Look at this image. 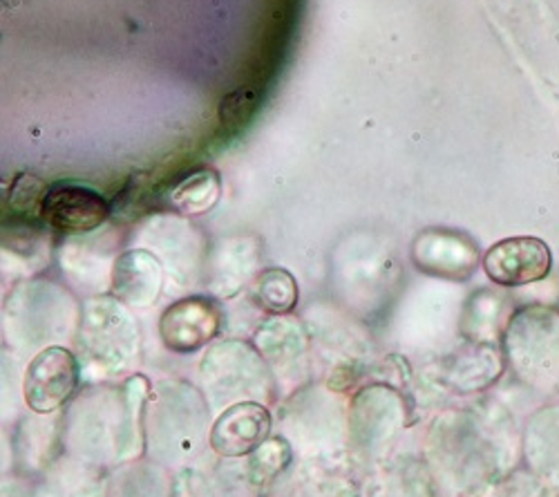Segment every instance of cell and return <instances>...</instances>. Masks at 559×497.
Here are the masks:
<instances>
[{"label": "cell", "instance_id": "1", "mask_svg": "<svg viewBox=\"0 0 559 497\" xmlns=\"http://www.w3.org/2000/svg\"><path fill=\"white\" fill-rule=\"evenodd\" d=\"M79 345L97 364L121 368L136 350V326L123 303L115 296L90 300L83 309Z\"/></svg>", "mask_w": 559, "mask_h": 497}, {"label": "cell", "instance_id": "2", "mask_svg": "<svg viewBox=\"0 0 559 497\" xmlns=\"http://www.w3.org/2000/svg\"><path fill=\"white\" fill-rule=\"evenodd\" d=\"M81 383L79 358L66 347H45L27 366L23 397L36 415H52L76 394Z\"/></svg>", "mask_w": 559, "mask_h": 497}, {"label": "cell", "instance_id": "3", "mask_svg": "<svg viewBox=\"0 0 559 497\" xmlns=\"http://www.w3.org/2000/svg\"><path fill=\"white\" fill-rule=\"evenodd\" d=\"M204 381L219 397L260 394L269 381L266 360L255 345L245 341H224L213 345L202 360Z\"/></svg>", "mask_w": 559, "mask_h": 497}, {"label": "cell", "instance_id": "4", "mask_svg": "<svg viewBox=\"0 0 559 497\" xmlns=\"http://www.w3.org/2000/svg\"><path fill=\"white\" fill-rule=\"evenodd\" d=\"M222 323V309L213 298L189 296L164 309L159 336L170 352L193 354L217 339Z\"/></svg>", "mask_w": 559, "mask_h": 497}, {"label": "cell", "instance_id": "5", "mask_svg": "<svg viewBox=\"0 0 559 497\" xmlns=\"http://www.w3.org/2000/svg\"><path fill=\"white\" fill-rule=\"evenodd\" d=\"M550 247L531 236L499 240L484 256L486 276L499 287H524L539 283L550 274Z\"/></svg>", "mask_w": 559, "mask_h": 497}, {"label": "cell", "instance_id": "6", "mask_svg": "<svg viewBox=\"0 0 559 497\" xmlns=\"http://www.w3.org/2000/svg\"><path fill=\"white\" fill-rule=\"evenodd\" d=\"M112 215L106 198L81 185H57L43 204V224L61 236H85L97 232Z\"/></svg>", "mask_w": 559, "mask_h": 497}, {"label": "cell", "instance_id": "7", "mask_svg": "<svg viewBox=\"0 0 559 497\" xmlns=\"http://www.w3.org/2000/svg\"><path fill=\"white\" fill-rule=\"evenodd\" d=\"M477 245L459 232L426 229L412 242V262L435 279L465 281L477 269Z\"/></svg>", "mask_w": 559, "mask_h": 497}, {"label": "cell", "instance_id": "8", "mask_svg": "<svg viewBox=\"0 0 559 497\" xmlns=\"http://www.w3.org/2000/svg\"><path fill=\"white\" fill-rule=\"evenodd\" d=\"M271 424L264 403H233L215 419L209 443L219 458H249L271 437Z\"/></svg>", "mask_w": 559, "mask_h": 497}, {"label": "cell", "instance_id": "9", "mask_svg": "<svg viewBox=\"0 0 559 497\" xmlns=\"http://www.w3.org/2000/svg\"><path fill=\"white\" fill-rule=\"evenodd\" d=\"M164 287V267L148 249H130L112 267V296L128 307L146 309Z\"/></svg>", "mask_w": 559, "mask_h": 497}, {"label": "cell", "instance_id": "10", "mask_svg": "<svg viewBox=\"0 0 559 497\" xmlns=\"http://www.w3.org/2000/svg\"><path fill=\"white\" fill-rule=\"evenodd\" d=\"M309 336L294 316H273L255 332V347L266 364L287 366L307 350Z\"/></svg>", "mask_w": 559, "mask_h": 497}, {"label": "cell", "instance_id": "11", "mask_svg": "<svg viewBox=\"0 0 559 497\" xmlns=\"http://www.w3.org/2000/svg\"><path fill=\"white\" fill-rule=\"evenodd\" d=\"M222 198V179L213 168H195L183 175L168 191V206L183 215L198 217L209 213Z\"/></svg>", "mask_w": 559, "mask_h": 497}, {"label": "cell", "instance_id": "12", "mask_svg": "<svg viewBox=\"0 0 559 497\" xmlns=\"http://www.w3.org/2000/svg\"><path fill=\"white\" fill-rule=\"evenodd\" d=\"M298 296L300 292L296 276L283 267L264 269L253 285L255 305L271 316H285L296 309Z\"/></svg>", "mask_w": 559, "mask_h": 497}, {"label": "cell", "instance_id": "13", "mask_svg": "<svg viewBox=\"0 0 559 497\" xmlns=\"http://www.w3.org/2000/svg\"><path fill=\"white\" fill-rule=\"evenodd\" d=\"M249 458V480L260 486L271 484L277 475H283L289 469L294 450L285 437H269Z\"/></svg>", "mask_w": 559, "mask_h": 497}, {"label": "cell", "instance_id": "14", "mask_svg": "<svg viewBox=\"0 0 559 497\" xmlns=\"http://www.w3.org/2000/svg\"><path fill=\"white\" fill-rule=\"evenodd\" d=\"M48 193H50V189L45 187V182H40L36 175L23 173L14 179V185L10 189V209L21 217L43 222L40 213H43V204H45Z\"/></svg>", "mask_w": 559, "mask_h": 497}, {"label": "cell", "instance_id": "15", "mask_svg": "<svg viewBox=\"0 0 559 497\" xmlns=\"http://www.w3.org/2000/svg\"><path fill=\"white\" fill-rule=\"evenodd\" d=\"M260 104V95L251 87H238L236 93H230L219 104V121L224 126H242L251 121Z\"/></svg>", "mask_w": 559, "mask_h": 497}, {"label": "cell", "instance_id": "16", "mask_svg": "<svg viewBox=\"0 0 559 497\" xmlns=\"http://www.w3.org/2000/svg\"><path fill=\"white\" fill-rule=\"evenodd\" d=\"M173 497H213V490L204 475H200L193 469H186L175 480Z\"/></svg>", "mask_w": 559, "mask_h": 497}]
</instances>
